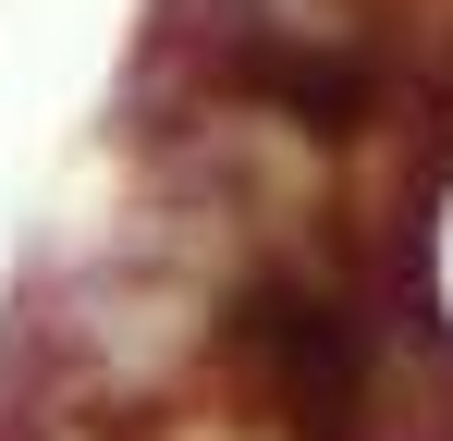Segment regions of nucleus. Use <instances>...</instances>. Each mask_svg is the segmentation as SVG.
I'll list each match as a JSON object with an SVG mask.
<instances>
[{
    "mask_svg": "<svg viewBox=\"0 0 453 441\" xmlns=\"http://www.w3.org/2000/svg\"><path fill=\"white\" fill-rule=\"evenodd\" d=\"M392 319L343 258H257L221 282L209 405L270 441H380Z\"/></svg>",
    "mask_w": 453,
    "mask_h": 441,
    "instance_id": "1",
    "label": "nucleus"
}]
</instances>
